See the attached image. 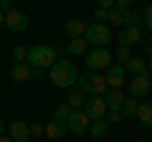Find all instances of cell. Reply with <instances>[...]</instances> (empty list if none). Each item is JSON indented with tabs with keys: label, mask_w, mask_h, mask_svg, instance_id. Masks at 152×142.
Returning <instances> with one entry per match:
<instances>
[{
	"label": "cell",
	"mask_w": 152,
	"mask_h": 142,
	"mask_svg": "<svg viewBox=\"0 0 152 142\" xmlns=\"http://www.w3.org/2000/svg\"><path fill=\"white\" fill-rule=\"evenodd\" d=\"M86 41H84V38H71V43H69V53L71 56H84V53H86Z\"/></svg>",
	"instance_id": "22"
},
{
	"label": "cell",
	"mask_w": 152,
	"mask_h": 142,
	"mask_svg": "<svg viewBox=\"0 0 152 142\" xmlns=\"http://www.w3.org/2000/svg\"><path fill=\"white\" fill-rule=\"evenodd\" d=\"M140 41H142L140 26H127V28H122V31L117 33V46H124V48H132V46H137Z\"/></svg>",
	"instance_id": "10"
},
{
	"label": "cell",
	"mask_w": 152,
	"mask_h": 142,
	"mask_svg": "<svg viewBox=\"0 0 152 142\" xmlns=\"http://www.w3.org/2000/svg\"><path fill=\"white\" fill-rule=\"evenodd\" d=\"M28 26H31V18H28V13H23V10H10V13H5V28H8V31H13V33H23Z\"/></svg>",
	"instance_id": "8"
},
{
	"label": "cell",
	"mask_w": 152,
	"mask_h": 142,
	"mask_svg": "<svg viewBox=\"0 0 152 142\" xmlns=\"http://www.w3.org/2000/svg\"><path fill=\"white\" fill-rule=\"evenodd\" d=\"M66 127H69V132H74V135H86L89 127H91V119H89V114L84 109H74L71 117L66 119Z\"/></svg>",
	"instance_id": "6"
},
{
	"label": "cell",
	"mask_w": 152,
	"mask_h": 142,
	"mask_svg": "<svg viewBox=\"0 0 152 142\" xmlns=\"http://www.w3.org/2000/svg\"><path fill=\"white\" fill-rule=\"evenodd\" d=\"M86 28H89V23L84 20V18H71V20H66L64 31H66V36H69V38H84Z\"/></svg>",
	"instance_id": "14"
},
{
	"label": "cell",
	"mask_w": 152,
	"mask_h": 142,
	"mask_svg": "<svg viewBox=\"0 0 152 142\" xmlns=\"http://www.w3.org/2000/svg\"><path fill=\"white\" fill-rule=\"evenodd\" d=\"M117 5H119V8H132V5H134V0H117Z\"/></svg>",
	"instance_id": "33"
},
{
	"label": "cell",
	"mask_w": 152,
	"mask_h": 142,
	"mask_svg": "<svg viewBox=\"0 0 152 142\" xmlns=\"http://www.w3.org/2000/svg\"><path fill=\"white\" fill-rule=\"evenodd\" d=\"M66 104H69L71 109H84L86 97H84V91H79V89H71V94H69V99H66Z\"/></svg>",
	"instance_id": "21"
},
{
	"label": "cell",
	"mask_w": 152,
	"mask_h": 142,
	"mask_svg": "<svg viewBox=\"0 0 152 142\" xmlns=\"http://www.w3.org/2000/svg\"><path fill=\"white\" fill-rule=\"evenodd\" d=\"M46 135V124H31V137H41Z\"/></svg>",
	"instance_id": "30"
},
{
	"label": "cell",
	"mask_w": 152,
	"mask_h": 142,
	"mask_svg": "<svg viewBox=\"0 0 152 142\" xmlns=\"http://www.w3.org/2000/svg\"><path fill=\"white\" fill-rule=\"evenodd\" d=\"M13 59H15V64H23V61L28 59V48H23V46H15V48H13Z\"/></svg>",
	"instance_id": "26"
},
{
	"label": "cell",
	"mask_w": 152,
	"mask_h": 142,
	"mask_svg": "<svg viewBox=\"0 0 152 142\" xmlns=\"http://www.w3.org/2000/svg\"><path fill=\"white\" fill-rule=\"evenodd\" d=\"M0 26H5V13L0 10Z\"/></svg>",
	"instance_id": "36"
},
{
	"label": "cell",
	"mask_w": 152,
	"mask_h": 142,
	"mask_svg": "<svg viewBox=\"0 0 152 142\" xmlns=\"http://www.w3.org/2000/svg\"><path fill=\"white\" fill-rule=\"evenodd\" d=\"M104 99H107V107H109V109H117V112H119L127 97H124V94L119 91V89H109V91H107V97H104Z\"/></svg>",
	"instance_id": "18"
},
{
	"label": "cell",
	"mask_w": 152,
	"mask_h": 142,
	"mask_svg": "<svg viewBox=\"0 0 152 142\" xmlns=\"http://www.w3.org/2000/svg\"><path fill=\"white\" fill-rule=\"evenodd\" d=\"M84 61H86V69L89 71H107L112 66V51L109 48H91L84 53Z\"/></svg>",
	"instance_id": "5"
},
{
	"label": "cell",
	"mask_w": 152,
	"mask_h": 142,
	"mask_svg": "<svg viewBox=\"0 0 152 142\" xmlns=\"http://www.w3.org/2000/svg\"><path fill=\"white\" fill-rule=\"evenodd\" d=\"M112 59H117V64H127V61L132 59V51L124 48V46H117V51L112 53Z\"/></svg>",
	"instance_id": "24"
},
{
	"label": "cell",
	"mask_w": 152,
	"mask_h": 142,
	"mask_svg": "<svg viewBox=\"0 0 152 142\" xmlns=\"http://www.w3.org/2000/svg\"><path fill=\"white\" fill-rule=\"evenodd\" d=\"M0 135H3V119H0Z\"/></svg>",
	"instance_id": "37"
},
{
	"label": "cell",
	"mask_w": 152,
	"mask_h": 142,
	"mask_svg": "<svg viewBox=\"0 0 152 142\" xmlns=\"http://www.w3.org/2000/svg\"><path fill=\"white\" fill-rule=\"evenodd\" d=\"M147 71H150V74H152V56H150V59H147Z\"/></svg>",
	"instance_id": "35"
},
{
	"label": "cell",
	"mask_w": 152,
	"mask_h": 142,
	"mask_svg": "<svg viewBox=\"0 0 152 142\" xmlns=\"http://www.w3.org/2000/svg\"><path fill=\"white\" fill-rule=\"evenodd\" d=\"M134 142H147V140H134Z\"/></svg>",
	"instance_id": "38"
},
{
	"label": "cell",
	"mask_w": 152,
	"mask_h": 142,
	"mask_svg": "<svg viewBox=\"0 0 152 142\" xmlns=\"http://www.w3.org/2000/svg\"><path fill=\"white\" fill-rule=\"evenodd\" d=\"M8 76L13 79V81H18V84H26V81H31L33 79V66L31 64H13L10 66V71H8Z\"/></svg>",
	"instance_id": "12"
},
{
	"label": "cell",
	"mask_w": 152,
	"mask_h": 142,
	"mask_svg": "<svg viewBox=\"0 0 152 142\" xmlns=\"http://www.w3.org/2000/svg\"><path fill=\"white\" fill-rule=\"evenodd\" d=\"M137 107H140V104H137V99L134 97H127L124 99V104H122V119H134L137 117Z\"/></svg>",
	"instance_id": "20"
},
{
	"label": "cell",
	"mask_w": 152,
	"mask_h": 142,
	"mask_svg": "<svg viewBox=\"0 0 152 142\" xmlns=\"http://www.w3.org/2000/svg\"><path fill=\"white\" fill-rule=\"evenodd\" d=\"M104 20H109V10L96 5V10H94V23H104Z\"/></svg>",
	"instance_id": "27"
},
{
	"label": "cell",
	"mask_w": 152,
	"mask_h": 142,
	"mask_svg": "<svg viewBox=\"0 0 152 142\" xmlns=\"http://www.w3.org/2000/svg\"><path fill=\"white\" fill-rule=\"evenodd\" d=\"M84 41L94 48H107L112 43V28L109 23H89L86 33H84Z\"/></svg>",
	"instance_id": "4"
},
{
	"label": "cell",
	"mask_w": 152,
	"mask_h": 142,
	"mask_svg": "<svg viewBox=\"0 0 152 142\" xmlns=\"http://www.w3.org/2000/svg\"><path fill=\"white\" fill-rule=\"evenodd\" d=\"M104 119H107V124H117V122H122V112H117V109H109Z\"/></svg>",
	"instance_id": "28"
},
{
	"label": "cell",
	"mask_w": 152,
	"mask_h": 142,
	"mask_svg": "<svg viewBox=\"0 0 152 142\" xmlns=\"http://www.w3.org/2000/svg\"><path fill=\"white\" fill-rule=\"evenodd\" d=\"M124 69H127V74H132V76H140V74H150V71H147V61H145V59H137V56H132V59L127 61Z\"/></svg>",
	"instance_id": "17"
},
{
	"label": "cell",
	"mask_w": 152,
	"mask_h": 142,
	"mask_svg": "<svg viewBox=\"0 0 152 142\" xmlns=\"http://www.w3.org/2000/svg\"><path fill=\"white\" fill-rule=\"evenodd\" d=\"M8 135H10L13 142H28V140H31V127H28L26 122L15 119V122H10V130H8Z\"/></svg>",
	"instance_id": "15"
},
{
	"label": "cell",
	"mask_w": 152,
	"mask_h": 142,
	"mask_svg": "<svg viewBox=\"0 0 152 142\" xmlns=\"http://www.w3.org/2000/svg\"><path fill=\"white\" fill-rule=\"evenodd\" d=\"M69 132V127H66V122H58V119H51L48 124H46V137L48 140H61V137Z\"/></svg>",
	"instance_id": "16"
},
{
	"label": "cell",
	"mask_w": 152,
	"mask_h": 142,
	"mask_svg": "<svg viewBox=\"0 0 152 142\" xmlns=\"http://www.w3.org/2000/svg\"><path fill=\"white\" fill-rule=\"evenodd\" d=\"M109 23H112V26H119V28L132 26V10H129V8L114 5L112 10H109Z\"/></svg>",
	"instance_id": "13"
},
{
	"label": "cell",
	"mask_w": 152,
	"mask_h": 142,
	"mask_svg": "<svg viewBox=\"0 0 152 142\" xmlns=\"http://www.w3.org/2000/svg\"><path fill=\"white\" fill-rule=\"evenodd\" d=\"M84 112L89 114V119H91V122L104 119V117H107V112H109L107 99H104V97H89L86 104H84Z\"/></svg>",
	"instance_id": "7"
},
{
	"label": "cell",
	"mask_w": 152,
	"mask_h": 142,
	"mask_svg": "<svg viewBox=\"0 0 152 142\" xmlns=\"http://www.w3.org/2000/svg\"><path fill=\"white\" fill-rule=\"evenodd\" d=\"M96 5H99V8H107V10H112V8L117 5V0H96Z\"/></svg>",
	"instance_id": "32"
},
{
	"label": "cell",
	"mask_w": 152,
	"mask_h": 142,
	"mask_svg": "<svg viewBox=\"0 0 152 142\" xmlns=\"http://www.w3.org/2000/svg\"><path fill=\"white\" fill-rule=\"evenodd\" d=\"M48 76H51V81H53L56 89H74L76 81H79V71H76L74 61H69V59H58L53 66H51Z\"/></svg>",
	"instance_id": "1"
},
{
	"label": "cell",
	"mask_w": 152,
	"mask_h": 142,
	"mask_svg": "<svg viewBox=\"0 0 152 142\" xmlns=\"http://www.w3.org/2000/svg\"><path fill=\"white\" fill-rule=\"evenodd\" d=\"M137 119H140L145 127L152 130V102H142L140 107H137Z\"/></svg>",
	"instance_id": "19"
},
{
	"label": "cell",
	"mask_w": 152,
	"mask_h": 142,
	"mask_svg": "<svg viewBox=\"0 0 152 142\" xmlns=\"http://www.w3.org/2000/svg\"><path fill=\"white\" fill-rule=\"evenodd\" d=\"M71 112H74V109H71V107H69V104H58V107H56V114H53V119H58V122H66V119H69V117H71Z\"/></svg>",
	"instance_id": "25"
},
{
	"label": "cell",
	"mask_w": 152,
	"mask_h": 142,
	"mask_svg": "<svg viewBox=\"0 0 152 142\" xmlns=\"http://www.w3.org/2000/svg\"><path fill=\"white\" fill-rule=\"evenodd\" d=\"M56 61H58V59H56V48L48 46V43H36V46L28 48L26 64H31L33 69H51Z\"/></svg>",
	"instance_id": "2"
},
{
	"label": "cell",
	"mask_w": 152,
	"mask_h": 142,
	"mask_svg": "<svg viewBox=\"0 0 152 142\" xmlns=\"http://www.w3.org/2000/svg\"><path fill=\"white\" fill-rule=\"evenodd\" d=\"M0 10H3V13L15 10V8H13V0H0Z\"/></svg>",
	"instance_id": "31"
},
{
	"label": "cell",
	"mask_w": 152,
	"mask_h": 142,
	"mask_svg": "<svg viewBox=\"0 0 152 142\" xmlns=\"http://www.w3.org/2000/svg\"><path fill=\"white\" fill-rule=\"evenodd\" d=\"M124 74H127V69H124V64H112L107 69V86L109 89H119L122 84H124Z\"/></svg>",
	"instance_id": "11"
},
{
	"label": "cell",
	"mask_w": 152,
	"mask_h": 142,
	"mask_svg": "<svg viewBox=\"0 0 152 142\" xmlns=\"http://www.w3.org/2000/svg\"><path fill=\"white\" fill-rule=\"evenodd\" d=\"M79 91L91 94V97H104L109 91L107 86V76L99 74V71H86V74H79Z\"/></svg>",
	"instance_id": "3"
},
{
	"label": "cell",
	"mask_w": 152,
	"mask_h": 142,
	"mask_svg": "<svg viewBox=\"0 0 152 142\" xmlns=\"http://www.w3.org/2000/svg\"><path fill=\"white\" fill-rule=\"evenodd\" d=\"M89 132H91L94 137H107V132H109V124H107V119H96V122H91Z\"/></svg>",
	"instance_id": "23"
},
{
	"label": "cell",
	"mask_w": 152,
	"mask_h": 142,
	"mask_svg": "<svg viewBox=\"0 0 152 142\" xmlns=\"http://www.w3.org/2000/svg\"><path fill=\"white\" fill-rule=\"evenodd\" d=\"M150 89H152V79H150V74L132 76V81H129V97L142 99V97H147V94H150Z\"/></svg>",
	"instance_id": "9"
},
{
	"label": "cell",
	"mask_w": 152,
	"mask_h": 142,
	"mask_svg": "<svg viewBox=\"0 0 152 142\" xmlns=\"http://www.w3.org/2000/svg\"><path fill=\"white\" fill-rule=\"evenodd\" d=\"M0 142H13V140H10V135H0Z\"/></svg>",
	"instance_id": "34"
},
{
	"label": "cell",
	"mask_w": 152,
	"mask_h": 142,
	"mask_svg": "<svg viewBox=\"0 0 152 142\" xmlns=\"http://www.w3.org/2000/svg\"><path fill=\"white\" fill-rule=\"evenodd\" d=\"M142 20H145V26L152 31V5H147V8H145V13H142Z\"/></svg>",
	"instance_id": "29"
}]
</instances>
